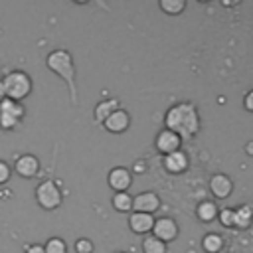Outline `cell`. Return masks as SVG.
Listing matches in <instances>:
<instances>
[{
	"instance_id": "1",
	"label": "cell",
	"mask_w": 253,
	"mask_h": 253,
	"mask_svg": "<svg viewBox=\"0 0 253 253\" xmlns=\"http://www.w3.org/2000/svg\"><path fill=\"white\" fill-rule=\"evenodd\" d=\"M164 126L172 132H176L180 138H190L200 128V117L192 103H178L172 109H168L164 117Z\"/></svg>"
},
{
	"instance_id": "2",
	"label": "cell",
	"mask_w": 253,
	"mask_h": 253,
	"mask_svg": "<svg viewBox=\"0 0 253 253\" xmlns=\"http://www.w3.org/2000/svg\"><path fill=\"white\" fill-rule=\"evenodd\" d=\"M47 67L53 71V73H57L65 83H67V87H69V91H71V99H73V103L77 101V91H75V67H73V57H71V53L69 51H65V49H55V51H51L49 55H47Z\"/></svg>"
},
{
	"instance_id": "3",
	"label": "cell",
	"mask_w": 253,
	"mask_h": 253,
	"mask_svg": "<svg viewBox=\"0 0 253 253\" xmlns=\"http://www.w3.org/2000/svg\"><path fill=\"white\" fill-rule=\"evenodd\" d=\"M4 91H6V99H12V101H18L28 97L30 91H32V79L28 73L24 71H10L4 79Z\"/></svg>"
},
{
	"instance_id": "4",
	"label": "cell",
	"mask_w": 253,
	"mask_h": 253,
	"mask_svg": "<svg viewBox=\"0 0 253 253\" xmlns=\"http://www.w3.org/2000/svg\"><path fill=\"white\" fill-rule=\"evenodd\" d=\"M36 200L43 210H55L61 204V190L53 180H43L36 188Z\"/></svg>"
},
{
	"instance_id": "5",
	"label": "cell",
	"mask_w": 253,
	"mask_h": 253,
	"mask_svg": "<svg viewBox=\"0 0 253 253\" xmlns=\"http://www.w3.org/2000/svg\"><path fill=\"white\" fill-rule=\"evenodd\" d=\"M152 235H154L156 239H160L162 243L172 241V239H176V235H178V225H176V221H174V219H170V217L154 219Z\"/></svg>"
},
{
	"instance_id": "6",
	"label": "cell",
	"mask_w": 253,
	"mask_h": 253,
	"mask_svg": "<svg viewBox=\"0 0 253 253\" xmlns=\"http://www.w3.org/2000/svg\"><path fill=\"white\" fill-rule=\"evenodd\" d=\"M107 182H109V186H111L115 192H126V190L130 188V184H132V174H130V170H126V168L117 166V168H113V170L109 172Z\"/></svg>"
},
{
	"instance_id": "7",
	"label": "cell",
	"mask_w": 253,
	"mask_h": 253,
	"mask_svg": "<svg viewBox=\"0 0 253 253\" xmlns=\"http://www.w3.org/2000/svg\"><path fill=\"white\" fill-rule=\"evenodd\" d=\"M158 208H160V198L154 192H142V194L132 198V210L134 211L152 215V211H156Z\"/></svg>"
},
{
	"instance_id": "8",
	"label": "cell",
	"mask_w": 253,
	"mask_h": 253,
	"mask_svg": "<svg viewBox=\"0 0 253 253\" xmlns=\"http://www.w3.org/2000/svg\"><path fill=\"white\" fill-rule=\"evenodd\" d=\"M180 142H182V138L176 132L168 130V128H162L158 132V136H156V148H158V152H162L166 156L176 152L180 148Z\"/></svg>"
},
{
	"instance_id": "9",
	"label": "cell",
	"mask_w": 253,
	"mask_h": 253,
	"mask_svg": "<svg viewBox=\"0 0 253 253\" xmlns=\"http://www.w3.org/2000/svg\"><path fill=\"white\" fill-rule=\"evenodd\" d=\"M128 125H130V117H128V113L123 111V109L113 111V113L105 119V123H103V126H105L109 132H123V130L128 128Z\"/></svg>"
},
{
	"instance_id": "10",
	"label": "cell",
	"mask_w": 253,
	"mask_h": 253,
	"mask_svg": "<svg viewBox=\"0 0 253 253\" xmlns=\"http://www.w3.org/2000/svg\"><path fill=\"white\" fill-rule=\"evenodd\" d=\"M14 168L22 178H34L38 174V170H40V162H38V158L34 154H22L16 160Z\"/></svg>"
},
{
	"instance_id": "11",
	"label": "cell",
	"mask_w": 253,
	"mask_h": 253,
	"mask_svg": "<svg viewBox=\"0 0 253 253\" xmlns=\"http://www.w3.org/2000/svg\"><path fill=\"white\" fill-rule=\"evenodd\" d=\"M210 190H211V194H213L215 198L225 200V198H229V194H231V190H233V182H231L229 176H225V174H215V176H211V180H210Z\"/></svg>"
},
{
	"instance_id": "12",
	"label": "cell",
	"mask_w": 253,
	"mask_h": 253,
	"mask_svg": "<svg viewBox=\"0 0 253 253\" xmlns=\"http://www.w3.org/2000/svg\"><path fill=\"white\" fill-rule=\"evenodd\" d=\"M128 225L134 233L142 235V233H148L152 231V225H154V217L150 213H140V211H132L130 217H128Z\"/></svg>"
},
{
	"instance_id": "13",
	"label": "cell",
	"mask_w": 253,
	"mask_h": 253,
	"mask_svg": "<svg viewBox=\"0 0 253 253\" xmlns=\"http://www.w3.org/2000/svg\"><path fill=\"white\" fill-rule=\"evenodd\" d=\"M164 166H166V170L172 172V174L184 172L186 166H188V156H186L184 152L176 150V152H172V154H168V156L164 158Z\"/></svg>"
},
{
	"instance_id": "14",
	"label": "cell",
	"mask_w": 253,
	"mask_h": 253,
	"mask_svg": "<svg viewBox=\"0 0 253 253\" xmlns=\"http://www.w3.org/2000/svg\"><path fill=\"white\" fill-rule=\"evenodd\" d=\"M119 109V101L117 99H105V101H101L97 107H95V113H93V117H95V121L97 123H105V119L113 113V111H117Z\"/></svg>"
},
{
	"instance_id": "15",
	"label": "cell",
	"mask_w": 253,
	"mask_h": 253,
	"mask_svg": "<svg viewBox=\"0 0 253 253\" xmlns=\"http://www.w3.org/2000/svg\"><path fill=\"white\" fill-rule=\"evenodd\" d=\"M0 113H4V115H8V117H12V119H16V121H20V119L24 117V107H22L18 101L4 99V101L0 103Z\"/></svg>"
},
{
	"instance_id": "16",
	"label": "cell",
	"mask_w": 253,
	"mask_h": 253,
	"mask_svg": "<svg viewBox=\"0 0 253 253\" xmlns=\"http://www.w3.org/2000/svg\"><path fill=\"white\" fill-rule=\"evenodd\" d=\"M217 213H219V210H217V206L213 204V202H202L200 206H198V210H196V215L202 219V221H211V219H215L217 217Z\"/></svg>"
},
{
	"instance_id": "17",
	"label": "cell",
	"mask_w": 253,
	"mask_h": 253,
	"mask_svg": "<svg viewBox=\"0 0 253 253\" xmlns=\"http://www.w3.org/2000/svg\"><path fill=\"white\" fill-rule=\"evenodd\" d=\"M113 208L117 211H130L132 210V198L128 192H115L113 196Z\"/></svg>"
},
{
	"instance_id": "18",
	"label": "cell",
	"mask_w": 253,
	"mask_h": 253,
	"mask_svg": "<svg viewBox=\"0 0 253 253\" xmlns=\"http://www.w3.org/2000/svg\"><path fill=\"white\" fill-rule=\"evenodd\" d=\"M142 251L144 253H166V243H162L154 235H148L142 239Z\"/></svg>"
},
{
	"instance_id": "19",
	"label": "cell",
	"mask_w": 253,
	"mask_h": 253,
	"mask_svg": "<svg viewBox=\"0 0 253 253\" xmlns=\"http://www.w3.org/2000/svg\"><path fill=\"white\" fill-rule=\"evenodd\" d=\"M223 245V239L217 235V233H208L204 239H202V247L208 251V253H217Z\"/></svg>"
},
{
	"instance_id": "20",
	"label": "cell",
	"mask_w": 253,
	"mask_h": 253,
	"mask_svg": "<svg viewBox=\"0 0 253 253\" xmlns=\"http://www.w3.org/2000/svg\"><path fill=\"white\" fill-rule=\"evenodd\" d=\"M160 8H162L166 14L176 16V14H180V12L186 8V2H184V0H162V2H160Z\"/></svg>"
},
{
	"instance_id": "21",
	"label": "cell",
	"mask_w": 253,
	"mask_h": 253,
	"mask_svg": "<svg viewBox=\"0 0 253 253\" xmlns=\"http://www.w3.org/2000/svg\"><path fill=\"white\" fill-rule=\"evenodd\" d=\"M43 251H45V253H67V245H65L63 239L51 237V239L43 245Z\"/></svg>"
},
{
	"instance_id": "22",
	"label": "cell",
	"mask_w": 253,
	"mask_h": 253,
	"mask_svg": "<svg viewBox=\"0 0 253 253\" xmlns=\"http://www.w3.org/2000/svg\"><path fill=\"white\" fill-rule=\"evenodd\" d=\"M217 217H219V219H221V223H223V225H227V227L235 225V221H237L235 210H221V211L217 213Z\"/></svg>"
},
{
	"instance_id": "23",
	"label": "cell",
	"mask_w": 253,
	"mask_h": 253,
	"mask_svg": "<svg viewBox=\"0 0 253 253\" xmlns=\"http://www.w3.org/2000/svg\"><path fill=\"white\" fill-rule=\"evenodd\" d=\"M235 215H237V221H235V223H239V225H247L249 219H251V210H249L247 206H243L241 210L235 211Z\"/></svg>"
},
{
	"instance_id": "24",
	"label": "cell",
	"mask_w": 253,
	"mask_h": 253,
	"mask_svg": "<svg viewBox=\"0 0 253 253\" xmlns=\"http://www.w3.org/2000/svg\"><path fill=\"white\" fill-rule=\"evenodd\" d=\"M75 251L77 253H91L93 251V243L89 239H79V241H75Z\"/></svg>"
},
{
	"instance_id": "25",
	"label": "cell",
	"mask_w": 253,
	"mask_h": 253,
	"mask_svg": "<svg viewBox=\"0 0 253 253\" xmlns=\"http://www.w3.org/2000/svg\"><path fill=\"white\" fill-rule=\"evenodd\" d=\"M8 178H10V166L0 160V184L8 182Z\"/></svg>"
},
{
	"instance_id": "26",
	"label": "cell",
	"mask_w": 253,
	"mask_h": 253,
	"mask_svg": "<svg viewBox=\"0 0 253 253\" xmlns=\"http://www.w3.org/2000/svg\"><path fill=\"white\" fill-rule=\"evenodd\" d=\"M243 105H245V109H247V111H251V113H253V89H251V91L245 95Z\"/></svg>"
},
{
	"instance_id": "27",
	"label": "cell",
	"mask_w": 253,
	"mask_h": 253,
	"mask_svg": "<svg viewBox=\"0 0 253 253\" xmlns=\"http://www.w3.org/2000/svg\"><path fill=\"white\" fill-rule=\"evenodd\" d=\"M26 253H45V251H43V245H30L26 247Z\"/></svg>"
},
{
	"instance_id": "28",
	"label": "cell",
	"mask_w": 253,
	"mask_h": 253,
	"mask_svg": "<svg viewBox=\"0 0 253 253\" xmlns=\"http://www.w3.org/2000/svg\"><path fill=\"white\" fill-rule=\"evenodd\" d=\"M6 99V91H4V83H2V79H0V103Z\"/></svg>"
}]
</instances>
